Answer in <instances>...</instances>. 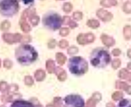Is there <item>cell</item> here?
<instances>
[{
    "mask_svg": "<svg viewBox=\"0 0 131 107\" xmlns=\"http://www.w3.org/2000/svg\"><path fill=\"white\" fill-rule=\"evenodd\" d=\"M123 10L126 14H131V1H127L123 4Z\"/></svg>",
    "mask_w": 131,
    "mask_h": 107,
    "instance_id": "d4e9b609",
    "label": "cell"
},
{
    "mask_svg": "<svg viewBox=\"0 0 131 107\" xmlns=\"http://www.w3.org/2000/svg\"><path fill=\"white\" fill-rule=\"evenodd\" d=\"M123 93H121V92H116L113 95V97L112 98H114V99L115 100H119V99H122V97H123Z\"/></svg>",
    "mask_w": 131,
    "mask_h": 107,
    "instance_id": "e575fe53",
    "label": "cell"
},
{
    "mask_svg": "<svg viewBox=\"0 0 131 107\" xmlns=\"http://www.w3.org/2000/svg\"><path fill=\"white\" fill-rule=\"evenodd\" d=\"M58 46L61 49H65L69 46V42L65 39H61V41L58 43Z\"/></svg>",
    "mask_w": 131,
    "mask_h": 107,
    "instance_id": "4dcf8cb0",
    "label": "cell"
},
{
    "mask_svg": "<svg viewBox=\"0 0 131 107\" xmlns=\"http://www.w3.org/2000/svg\"><path fill=\"white\" fill-rule=\"evenodd\" d=\"M19 9L18 0H2L0 1V14L5 17L16 15Z\"/></svg>",
    "mask_w": 131,
    "mask_h": 107,
    "instance_id": "277c9868",
    "label": "cell"
},
{
    "mask_svg": "<svg viewBox=\"0 0 131 107\" xmlns=\"http://www.w3.org/2000/svg\"><path fill=\"white\" fill-rule=\"evenodd\" d=\"M56 59L57 63L60 65H63L67 60V57L65 55L61 52H58L56 54Z\"/></svg>",
    "mask_w": 131,
    "mask_h": 107,
    "instance_id": "e0dca14e",
    "label": "cell"
},
{
    "mask_svg": "<svg viewBox=\"0 0 131 107\" xmlns=\"http://www.w3.org/2000/svg\"><path fill=\"white\" fill-rule=\"evenodd\" d=\"M118 2L117 0H101L100 5L105 8H110L117 5Z\"/></svg>",
    "mask_w": 131,
    "mask_h": 107,
    "instance_id": "4fadbf2b",
    "label": "cell"
},
{
    "mask_svg": "<svg viewBox=\"0 0 131 107\" xmlns=\"http://www.w3.org/2000/svg\"><path fill=\"white\" fill-rule=\"evenodd\" d=\"M118 107H131V100L128 99H122L118 103Z\"/></svg>",
    "mask_w": 131,
    "mask_h": 107,
    "instance_id": "cb8c5ba5",
    "label": "cell"
},
{
    "mask_svg": "<svg viewBox=\"0 0 131 107\" xmlns=\"http://www.w3.org/2000/svg\"><path fill=\"white\" fill-rule=\"evenodd\" d=\"M123 35L126 40H129L131 39V26L125 25L123 28Z\"/></svg>",
    "mask_w": 131,
    "mask_h": 107,
    "instance_id": "ffe728a7",
    "label": "cell"
},
{
    "mask_svg": "<svg viewBox=\"0 0 131 107\" xmlns=\"http://www.w3.org/2000/svg\"><path fill=\"white\" fill-rule=\"evenodd\" d=\"M96 16L99 19L104 22L110 21L113 18V14L111 12L103 8H100L96 11Z\"/></svg>",
    "mask_w": 131,
    "mask_h": 107,
    "instance_id": "9c48e42d",
    "label": "cell"
},
{
    "mask_svg": "<svg viewBox=\"0 0 131 107\" xmlns=\"http://www.w3.org/2000/svg\"><path fill=\"white\" fill-rule=\"evenodd\" d=\"M23 3L25 5H30L34 3V0H22Z\"/></svg>",
    "mask_w": 131,
    "mask_h": 107,
    "instance_id": "60d3db41",
    "label": "cell"
},
{
    "mask_svg": "<svg viewBox=\"0 0 131 107\" xmlns=\"http://www.w3.org/2000/svg\"><path fill=\"white\" fill-rule=\"evenodd\" d=\"M28 20L30 21V24L33 26V27H36L38 25V23H39V21H40V18L38 16H37L36 14H34L32 15V16H30V18H28Z\"/></svg>",
    "mask_w": 131,
    "mask_h": 107,
    "instance_id": "7402d4cb",
    "label": "cell"
},
{
    "mask_svg": "<svg viewBox=\"0 0 131 107\" xmlns=\"http://www.w3.org/2000/svg\"><path fill=\"white\" fill-rule=\"evenodd\" d=\"M117 88H123V89L126 90L127 92L129 94H131V86H128V85L126 84L125 83L123 82H117Z\"/></svg>",
    "mask_w": 131,
    "mask_h": 107,
    "instance_id": "44dd1931",
    "label": "cell"
},
{
    "mask_svg": "<svg viewBox=\"0 0 131 107\" xmlns=\"http://www.w3.org/2000/svg\"><path fill=\"white\" fill-rule=\"evenodd\" d=\"M72 8H73V6L69 2H66L63 4V10L64 12L65 13H69V12H71L72 10Z\"/></svg>",
    "mask_w": 131,
    "mask_h": 107,
    "instance_id": "484cf974",
    "label": "cell"
},
{
    "mask_svg": "<svg viewBox=\"0 0 131 107\" xmlns=\"http://www.w3.org/2000/svg\"><path fill=\"white\" fill-rule=\"evenodd\" d=\"M63 107H85V101L79 95H68L63 99Z\"/></svg>",
    "mask_w": 131,
    "mask_h": 107,
    "instance_id": "8992f818",
    "label": "cell"
},
{
    "mask_svg": "<svg viewBox=\"0 0 131 107\" xmlns=\"http://www.w3.org/2000/svg\"><path fill=\"white\" fill-rule=\"evenodd\" d=\"M71 20V18L70 16H65L63 17V25H68L69 23V22Z\"/></svg>",
    "mask_w": 131,
    "mask_h": 107,
    "instance_id": "836d02e7",
    "label": "cell"
},
{
    "mask_svg": "<svg viewBox=\"0 0 131 107\" xmlns=\"http://www.w3.org/2000/svg\"><path fill=\"white\" fill-rule=\"evenodd\" d=\"M86 25L88 26L89 27L92 28V29H97L100 27V23L97 19H89L86 22Z\"/></svg>",
    "mask_w": 131,
    "mask_h": 107,
    "instance_id": "d6986e66",
    "label": "cell"
},
{
    "mask_svg": "<svg viewBox=\"0 0 131 107\" xmlns=\"http://www.w3.org/2000/svg\"><path fill=\"white\" fill-rule=\"evenodd\" d=\"M31 37L30 35H26L25 36H23V38H22V40L21 42H23V43H28L31 41Z\"/></svg>",
    "mask_w": 131,
    "mask_h": 107,
    "instance_id": "8d00e7d4",
    "label": "cell"
},
{
    "mask_svg": "<svg viewBox=\"0 0 131 107\" xmlns=\"http://www.w3.org/2000/svg\"><path fill=\"white\" fill-rule=\"evenodd\" d=\"M55 71L58 79H59L60 81H64V80L67 78V73L65 72V70L63 69L62 68L58 66V67H56V68Z\"/></svg>",
    "mask_w": 131,
    "mask_h": 107,
    "instance_id": "5bb4252c",
    "label": "cell"
},
{
    "mask_svg": "<svg viewBox=\"0 0 131 107\" xmlns=\"http://www.w3.org/2000/svg\"><path fill=\"white\" fill-rule=\"evenodd\" d=\"M59 33H60V35L62 37L67 36L70 33V30L67 27H63L60 29Z\"/></svg>",
    "mask_w": 131,
    "mask_h": 107,
    "instance_id": "83f0119b",
    "label": "cell"
},
{
    "mask_svg": "<svg viewBox=\"0 0 131 107\" xmlns=\"http://www.w3.org/2000/svg\"><path fill=\"white\" fill-rule=\"evenodd\" d=\"M25 83H27V85H32L33 83L32 79V77L29 76H26L25 78Z\"/></svg>",
    "mask_w": 131,
    "mask_h": 107,
    "instance_id": "74e56055",
    "label": "cell"
},
{
    "mask_svg": "<svg viewBox=\"0 0 131 107\" xmlns=\"http://www.w3.org/2000/svg\"><path fill=\"white\" fill-rule=\"evenodd\" d=\"M112 54L114 56H119L121 54V50L118 49H115L112 50Z\"/></svg>",
    "mask_w": 131,
    "mask_h": 107,
    "instance_id": "f35d334b",
    "label": "cell"
},
{
    "mask_svg": "<svg viewBox=\"0 0 131 107\" xmlns=\"http://www.w3.org/2000/svg\"><path fill=\"white\" fill-rule=\"evenodd\" d=\"M45 76H46V74L45 72L42 69H39L36 70V72L34 73V77H35L36 79L38 81H41L42 80L45 79Z\"/></svg>",
    "mask_w": 131,
    "mask_h": 107,
    "instance_id": "ac0fdd59",
    "label": "cell"
},
{
    "mask_svg": "<svg viewBox=\"0 0 131 107\" xmlns=\"http://www.w3.org/2000/svg\"><path fill=\"white\" fill-rule=\"evenodd\" d=\"M3 66H4L5 68H7V69H9L12 66V62L10 60L8 59H6L3 61Z\"/></svg>",
    "mask_w": 131,
    "mask_h": 107,
    "instance_id": "1f68e13d",
    "label": "cell"
},
{
    "mask_svg": "<svg viewBox=\"0 0 131 107\" xmlns=\"http://www.w3.org/2000/svg\"><path fill=\"white\" fill-rule=\"evenodd\" d=\"M16 57L18 62L22 65L28 66L36 61L38 58V52L33 46L27 44H23L17 48Z\"/></svg>",
    "mask_w": 131,
    "mask_h": 107,
    "instance_id": "6da1fadb",
    "label": "cell"
},
{
    "mask_svg": "<svg viewBox=\"0 0 131 107\" xmlns=\"http://www.w3.org/2000/svg\"><path fill=\"white\" fill-rule=\"evenodd\" d=\"M46 68L47 70L49 73H54L56 70L55 63L52 60H49L46 62Z\"/></svg>",
    "mask_w": 131,
    "mask_h": 107,
    "instance_id": "2e32d148",
    "label": "cell"
},
{
    "mask_svg": "<svg viewBox=\"0 0 131 107\" xmlns=\"http://www.w3.org/2000/svg\"><path fill=\"white\" fill-rule=\"evenodd\" d=\"M42 22L47 29L56 30L60 29L63 25V18L58 13L50 12L43 16Z\"/></svg>",
    "mask_w": 131,
    "mask_h": 107,
    "instance_id": "5b68a950",
    "label": "cell"
},
{
    "mask_svg": "<svg viewBox=\"0 0 131 107\" xmlns=\"http://www.w3.org/2000/svg\"><path fill=\"white\" fill-rule=\"evenodd\" d=\"M121 60L119 59H114L112 62V67L114 69H117L120 66Z\"/></svg>",
    "mask_w": 131,
    "mask_h": 107,
    "instance_id": "f546056e",
    "label": "cell"
},
{
    "mask_svg": "<svg viewBox=\"0 0 131 107\" xmlns=\"http://www.w3.org/2000/svg\"><path fill=\"white\" fill-rule=\"evenodd\" d=\"M7 88V83L5 82H2L0 83V89L2 90V91H5Z\"/></svg>",
    "mask_w": 131,
    "mask_h": 107,
    "instance_id": "ab89813d",
    "label": "cell"
},
{
    "mask_svg": "<svg viewBox=\"0 0 131 107\" xmlns=\"http://www.w3.org/2000/svg\"><path fill=\"white\" fill-rule=\"evenodd\" d=\"M118 75L121 79H127L129 81H131V72H128V70L125 68H122L119 71Z\"/></svg>",
    "mask_w": 131,
    "mask_h": 107,
    "instance_id": "9a60e30c",
    "label": "cell"
},
{
    "mask_svg": "<svg viewBox=\"0 0 131 107\" xmlns=\"http://www.w3.org/2000/svg\"><path fill=\"white\" fill-rule=\"evenodd\" d=\"M67 52L69 55H71V56L76 54L78 52V48L75 46H71V47H70L68 49Z\"/></svg>",
    "mask_w": 131,
    "mask_h": 107,
    "instance_id": "f1b7e54d",
    "label": "cell"
},
{
    "mask_svg": "<svg viewBox=\"0 0 131 107\" xmlns=\"http://www.w3.org/2000/svg\"><path fill=\"white\" fill-rule=\"evenodd\" d=\"M127 56H128V57L129 58L131 59V49H129L128 50V52H127Z\"/></svg>",
    "mask_w": 131,
    "mask_h": 107,
    "instance_id": "b9f144b4",
    "label": "cell"
},
{
    "mask_svg": "<svg viewBox=\"0 0 131 107\" xmlns=\"http://www.w3.org/2000/svg\"><path fill=\"white\" fill-rule=\"evenodd\" d=\"M56 45V41L54 39H52L49 40V43H48V47L49 49H54Z\"/></svg>",
    "mask_w": 131,
    "mask_h": 107,
    "instance_id": "d6a6232c",
    "label": "cell"
},
{
    "mask_svg": "<svg viewBox=\"0 0 131 107\" xmlns=\"http://www.w3.org/2000/svg\"><path fill=\"white\" fill-rule=\"evenodd\" d=\"M11 23L8 20H5L3 21L2 22L1 25H0V29L2 31H7V30H9V29L10 28Z\"/></svg>",
    "mask_w": 131,
    "mask_h": 107,
    "instance_id": "603a6c76",
    "label": "cell"
},
{
    "mask_svg": "<svg viewBox=\"0 0 131 107\" xmlns=\"http://www.w3.org/2000/svg\"><path fill=\"white\" fill-rule=\"evenodd\" d=\"M73 19L76 21H80L83 18V13L80 11H76L73 13Z\"/></svg>",
    "mask_w": 131,
    "mask_h": 107,
    "instance_id": "4316f807",
    "label": "cell"
},
{
    "mask_svg": "<svg viewBox=\"0 0 131 107\" xmlns=\"http://www.w3.org/2000/svg\"><path fill=\"white\" fill-rule=\"evenodd\" d=\"M100 38H101V42L103 43V45H105L107 47H111V46H114L115 45V43H116L115 39L112 37L109 36L107 34H101Z\"/></svg>",
    "mask_w": 131,
    "mask_h": 107,
    "instance_id": "30bf717a",
    "label": "cell"
},
{
    "mask_svg": "<svg viewBox=\"0 0 131 107\" xmlns=\"http://www.w3.org/2000/svg\"><path fill=\"white\" fill-rule=\"evenodd\" d=\"M58 1H63V0H58Z\"/></svg>",
    "mask_w": 131,
    "mask_h": 107,
    "instance_id": "bcb514c9",
    "label": "cell"
},
{
    "mask_svg": "<svg viewBox=\"0 0 131 107\" xmlns=\"http://www.w3.org/2000/svg\"><path fill=\"white\" fill-rule=\"evenodd\" d=\"M91 63L94 67L104 68L111 60V56L107 50L102 49H95L91 56Z\"/></svg>",
    "mask_w": 131,
    "mask_h": 107,
    "instance_id": "7a4b0ae2",
    "label": "cell"
},
{
    "mask_svg": "<svg viewBox=\"0 0 131 107\" xmlns=\"http://www.w3.org/2000/svg\"><path fill=\"white\" fill-rule=\"evenodd\" d=\"M19 26L22 31L25 33H28L31 31V27L27 21V18L21 15L19 21Z\"/></svg>",
    "mask_w": 131,
    "mask_h": 107,
    "instance_id": "8fae6325",
    "label": "cell"
},
{
    "mask_svg": "<svg viewBox=\"0 0 131 107\" xmlns=\"http://www.w3.org/2000/svg\"><path fill=\"white\" fill-rule=\"evenodd\" d=\"M1 64H2V63H1V60H0V66H1Z\"/></svg>",
    "mask_w": 131,
    "mask_h": 107,
    "instance_id": "ee69618b",
    "label": "cell"
},
{
    "mask_svg": "<svg viewBox=\"0 0 131 107\" xmlns=\"http://www.w3.org/2000/svg\"><path fill=\"white\" fill-rule=\"evenodd\" d=\"M127 67H128V69L131 70V62L128 63L127 64Z\"/></svg>",
    "mask_w": 131,
    "mask_h": 107,
    "instance_id": "7bdbcfd3",
    "label": "cell"
},
{
    "mask_svg": "<svg viewBox=\"0 0 131 107\" xmlns=\"http://www.w3.org/2000/svg\"><path fill=\"white\" fill-rule=\"evenodd\" d=\"M68 25L69 26V27L70 28V29H75L76 27H77L78 26V23H76L75 21L74 20H70V21L69 22V25Z\"/></svg>",
    "mask_w": 131,
    "mask_h": 107,
    "instance_id": "d590c367",
    "label": "cell"
},
{
    "mask_svg": "<svg viewBox=\"0 0 131 107\" xmlns=\"http://www.w3.org/2000/svg\"><path fill=\"white\" fill-rule=\"evenodd\" d=\"M70 72L75 76H82L87 72L89 68L88 63L83 58L79 56L70 58L68 63Z\"/></svg>",
    "mask_w": 131,
    "mask_h": 107,
    "instance_id": "3957f363",
    "label": "cell"
},
{
    "mask_svg": "<svg viewBox=\"0 0 131 107\" xmlns=\"http://www.w3.org/2000/svg\"><path fill=\"white\" fill-rule=\"evenodd\" d=\"M10 107H35L34 104L29 101L24 100H16L12 103Z\"/></svg>",
    "mask_w": 131,
    "mask_h": 107,
    "instance_id": "7c38bea8",
    "label": "cell"
},
{
    "mask_svg": "<svg viewBox=\"0 0 131 107\" xmlns=\"http://www.w3.org/2000/svg\"><path fill=\"white\" fill-rule=\"evenodd\" d=\"M0 107H5V106H0Z\"/></svg>",
    "mask_w": 131,
    "mask_h": 107,
    "instance_id": "f6af8a7d",
    "label": "cell"
},
{
    "mask_svg": "<svg viewBox=\"0 0 131 107\" xmlns=\"http://www.w3.org/2000/svg\"><path fill=\"white\" fill-rule=\"evenodd\" d=\"M95 40V35L92 33L80 34L77 37V41L80 45H85L94 42Z\"/></svg>",
    "mask_w": 131,
    "mask_h": 107,
    "instance_id": "ba28073f",
    "label": "cell"
},
{
    "mask_svg": "<svg viewBox=\"0 0 131 107\" xmlns=\"http://www.w3.org/2000/svg\"><path fill=\"white\" fill-rule=\"evenodd\" d=\"M3 41L8 44H14L16 43L21 42L23 35L19 33L12 34V33H4L2 35Z\"/></svg>",
    "mask_w": 131,
    "mask_h": 107,
    "instance_id": "52a82bcc",
    "label": "cell"
}]
</instances>
